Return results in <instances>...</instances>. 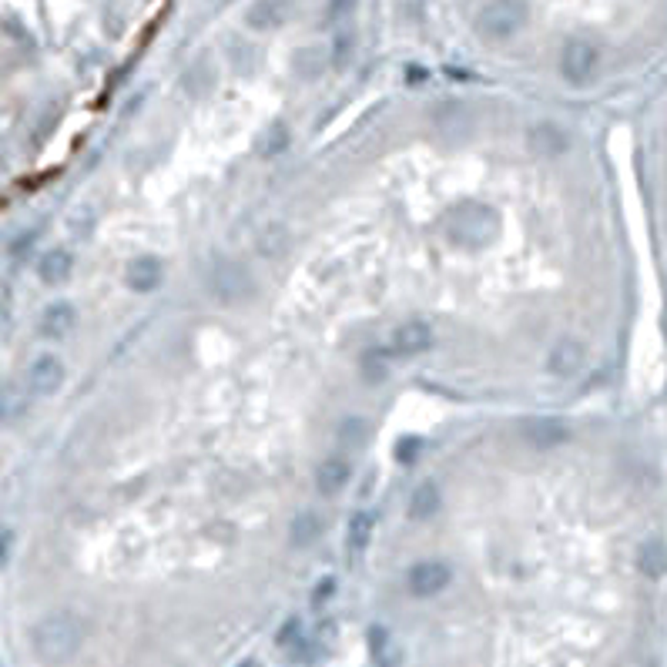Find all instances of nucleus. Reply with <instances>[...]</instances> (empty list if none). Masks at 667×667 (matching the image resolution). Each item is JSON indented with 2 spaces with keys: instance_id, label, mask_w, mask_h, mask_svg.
I'll use <instances>...</instances> for the list:
<instances>
[{
  "instance_id": "f257e3e1",
  "label": "nucleus",
  "mask_w": 667,
  "mask_h": 667,
  "mask_svg": "<svg viewBox=\"0 0 667 667\" xmlns=\"http://www.w3.org/2000/svg\"><path fill=\"white\" fill-rule=\"evenodd\" d=\"M443 239L460 252H483L500 239V211L486 201H460L443 215Z\"/></svg>"
},
{
  "instance_id": "f03ea898",
  "label": "nucleus",
  "mask_w": 667,
  "mask_h": 667,
  "mask_svg": "<svg viewBox=\"0 0 667 667\" xmlns=\"http://www.w3.org/2000/svg\"><path fill=\"white\" fill-rule=\"evenodd\" d=\"M84 644V621L71 611H51L31 627V647L37 661L47 667H61Z\"/></svg>"
},
{
  "instance_id": "7ed1b4c3",
  "label": "nucleus",
  "mask_w": 667,
  "mask_h": 667,
  "mask_svg": "<svg viewBox=\"0 0 667 667\" xmlns=\"http://www.w3.org/2000/svg\"><path fill=\"white\" fill-rule=\"evenodd\" d=\"M255 275L252 269L239 259H229V255H215L211 265H208V292L211 299L225 309H239L245 302L255 299Z\"/></svg>"
},
{
  "instance_id": "20e7f679",
  "label": "nucleus",
  "mask_w": 667,
  "mask_h": 667,
  "mask_svg": "<svg viewBox=\"0 0 667 667\" xmlns=\"http://www.w3.org/2000/svg\"><path fill=\"white\" fill-rule=\"evenodd\" d=\"M557 67H560V77L567 81L570 88H587L591 81H597L603 67V47L587 37V34H574L564 41L560 47V57H557Z\"/></svg>"
},
{
  "instance_id": "39448f33",
  "label": "nucleus",
  "mask_w": 667,
  "mask_h": 667,
  "mask_svg": "<svg viewBox=\"0 0 667 667\" xmlns=\"http://www.w3.org/2000/svg\"><path fill=\"white\" fill-rule=\"evenodd\" d=\"M530 21V4L526 0H486L476 14V31L490 44L514 41Z\"/></svg>"
},
{
  "instance_id": "423d86ee",
  "label": "nucleus",
  "mask_w": 667,
  "mask_h": 667,
  "mask_svg": "<svg viewBox=\"0 0 667 667\" xmlns=\"http://www.w3.org/2000/svg\"><path fill=\"white\" fill-rule=\"evenodd\" d=\"M433 342H436V336H433V326L427 319H406L393 329L386 352H389V359H416V356L433 349Z\"/></svg>"
},
{
  "instance_id": "0eeeda50",
  "label": "nucleus",
  "mask_w": 667,
  "mask_h": 667,
  "mask_svg": "<svg viewBox=\"0 0 667 667\" xmlns=\"http://www.w3.org/2000/svg\"><path fill=\"white\" fill-rule=\"evenodd\" d=\"M449 580H453V567L436 557L416 560L413 567L406 570V587L413 597H436L449 587Z\"/></svg>"
},
{
  "instance_id": "6e6552de",
  "label": "nucleus",
  "mask_w": 667,
  "mask_h": 667,
  "mask_svg": "<svg viewBox=\"0 0 667 667\" xmlns=\"http://www.w3.org/2000/svg\"><path fill=\"white\" fill-rule=\"evenodd\" d=\"M520 439L534 449H557L570 439V427L557 416H530L520 423Z\"/></svg>"
},
{
  "instance_id": "1a4fd4ad",
  "label": "nucleus",
  "mask_w": 667,
  "mask_h": 667,
  "mask_svg": "<svg viewBox=\"0 0 667 667\" xmlns=\"http://www.w3.org/2000/svg\"><path fill=\"white\" fill-rule=\"evenodd\" d=\"M67 379L64 359L54 356V352H44L27 366V389L34 396H54Z\"/></svg>"
},
{
  "instance_id": "9d476101",
  "label": "nucleus",
  "mask_w": 667,
  "mask_h": 667,
  "mask_svg": "<svg viewBox=\"0 0 667 667\" xmlns=\"http://www.w3.org/2000/svg\"><path fill=\"white\" fill-rule=\"evenodd\" d=\"M584 366H587V346H584L580 339L564 336V339H557L554 346H550L547 372H554L557 379H574V376L584 372Z\"/></svg>"
},
{
  "instance_id": "9b49d317",
  "label": "nucleus",
  "mask_w": 667,
  "mask_h": 667,
  "mask_svg": "<svg viewBox=\"0 0 667 667\" xmlns=\"http://www.w3.org/2000/svg\"><path fill=\"white\" fill-rule=\"evenodd\" d=\"M164 282V265L158 255H134L132 262L124 265V285L138 292V296H148L158 285Z\"/></svg>"
},
{
  "instance_id": "f8f14e48",
  "label": "nucleus",
  "mask_w": 667,
  "mask_h": 667,
  "mask_svg": "<svg viewBox=\"0 0 667 667\" xmlns=\"http://www.w3.org/2000/svg\"><path fill=\"white\" fill-rule=\"evenodd\" d=\"M526 144L540 158H560L570 148V134L560 128L557 121H536V124H530V132H526Z\"/></svg>"
},
{
  "instance_id": "ddd939ff",
  "label": "nucleus",
  "mask_w": 667,
  "mask_h": 667,
  "mask_svg": "<svg viewBox=\"0 0 667 667\" xmlns=\"http://www.w3.org/2000/svg\"><path fill=\"white\" fill-rule=\"evenodd\" d=\"M443 510V490H439L436 480H419L409 493V504H406V514L413 524H429L433 516Z\"/></svg>"
},
{
  "instance_id": "4468645a",
  "label": "nucleus",
  "mask_w": 667,
  "mask_h": 667,
  "mask_svg": "<svg viewBox=\"0 0 667 667\" xmlns=\"http://www.w3.org/2000/svg\"><path fill=\"white\" fill-rule=\"evenodd\" d=\"M77 326V309L71 302H51L37 319V332L51 342H64Z\"/></svg>"
},
{
  "instance_id": "2eb2a0df",
  "label": "nucleus",
  "mask_w": 667,
  "mask_h": 667,
  "mask_svg": "<svg viewBox=\"0 0 667 667\" xmlns=\"http://www.w3.org/2000/svg\"><path fill=\"white\" fill-rule=\"evenodd\" d=\"M349 480H352V466H349V460H342V456H326V460L316 466V490H319V496H326V500L339 496V493L349 486Z\"/></svg>"
},
{
  "instance_id": "dca6fc26",
  "label": "nucleus",
  "mask_w": 667,
  "mask_h": 667,
  "mask_svg": "<svg viewBox=\"0 0 667 667\" xmlns=\"http://www.w3.org/2000/svg\"><path fill=\"white\" fill-rule=\"evenodd\" d=\"M31 389L21 383H0V427H14L31 413Z\"/></svg>"
},
{
  "instance_id": "f3484780",
  "label": "nucleus",
  "mask_w": 667,
  "mask_h": 667,
  "mask_svg": "<svg viewBox=\"0 0 667 667\" xmlns=\"http://www.w3.org/2000/svg\"><path fill=\"white\" fill-rule=\"evenodd\" d=\"M74 275V255L67 249H47L37 259V279L44 285H64Z\"/></svg>"
},
{
  "instance_id": "a211bd4d",
  "label": "nucleus",
  "mask_w": 667,
  "mask_h": 667,
  "mask_svg": "<svg viewBox=\"0 0 667 667\" xmlns=\"http://www.w3.org/2000/svg\"><path fill=\"white\" fill-rule=\"evenodd\" d=\"M245 21L255 31H279L289 21V0H255L245 14Z\"/></svg>"
},
{
  "instance_id": "6ab92c4d",
  "label": "nucleus",
  "mask_w": 667,
  "mask_h": 667,
  "mask_svg": "<svg viewBox=\"0 0 667 667\" xmlns=\"http://www.w3.org/2000/svg\"><path fill=\"white\" fill-rule=\"evenodd\" d=\"M637 570L647 580H661L667 574V544L661 536H651V540L641 544V550H637Z\"/></svg>"
},
{
  "instance_id": "aec40b11",
  "label": "nucleus",
  "mask_w": 667,
  "mask_h": 667,
  "mask_svg": "<svg viewBox=\"0 0 667 667\" xmlns=\"http://www.w3.org/2000/svg\"><path fill=\"white\" fill-rule=\"evenodd\" d=\"M319 536H322V516L312 514V510H302V514L292 520V526H289V540H292V547H299V550L312 547Z\"/></svg>"
},
{
  "instance_id": "412c9836",
  "label": "nucleus",
  "mask_w": 667,
  "mask_h": 667,
  "mask_svg": "<svg viewBox=\"0 0 667 667\" xmlns=\"http://www.w3.org/2000/svg\"><path fill=\"white\" fill-rule=\"evenodd\" d=\"M369 540H372V516L369 514H352L349 526H346V550H349V557L366 554Z\"/></svg>"
},
{
  "instance_id": "4be33fe9",
  "label": "nucleus",
  "mask_w": 667,
  "mask_h": 667,
  "mask_svg": "<svg viewBox=\"0 0 667 667\" xmlns=\"http://www.w3.org/2000/svg\"><path fill=\"white\" fill-rule=\"evenodd\" d=\"M289 144H292V132H289V124H282V121L269 124L259 134V154H265V158H279L282 152H289Z\"/></svg>"
},
{
  "instance_id": "5701e85b",
  "label": "nucleus",
  "mask_w": 667,
  "mask_h": 667,
  "mask_svg": "<svg viewBox=\"0 0 667 667\" xmlns=\"http://www.w3.org/2000/svg\"><path fill=\"white\" fill-rule=\"evenodd\" d=\"M259 249H262V255H269V259H279V255L289 249V235H285L282 225H269V229L262 231V239H259Z\"/></svg>"
},
{
  "instance_id": "b1692460",
  "label": "nucleus",
  "mask_w": 667,
  "mask_h": 667,
  "mask_svg": "<svg viewBox=\"0 0 667 667\" xmlns=\"http://www.w3.org/2000/svg\"><path fill=\"white\" fill-rule=\"evenodd\" d=\"M389 352L386 349H372L369 356H362V376L369 379V383H379V379H386V372H389Z\"/></svg>"
},
{
  "instance_id": "393cba45",
  "label": "nucleus",
  "mask_w": 667,
  "mask_h": 667,
  "mask_svg": "<svg viewBox=\"0 0 667 667\" xmlns=\"http://www.w3.org/2000/svg\"><path fill=\"white\" fill-rule=\"evenodd\" d=\"M393 456H396V463H403V466H413V463L423 456V439H419V436H403L393 446Z\"/></svg>"
},
{
  "instance_id": "a878e982",
  "label": "nucleus",
  "mask_w": 667,
  "mask_h": 667,
  "mask_svg": "<svg viewBox=\"0 0 667 667\" xmlns=\"http://www.w3.org/2000/svg\"><path fill=\"white\" fill-rule=\"evenodd\" d=\"M336 436H339L342 443L356 446V443H362V436H366V423H362L359 416H346L339 423V429H336Z\"/></svg>"
},
{
  "instance_id": "bb28decb",
  "label": "nucleus",
  "mask_w": 667,
  "mask_h": 667,
  "mask_svg": "<svg viewBox=\"0 0 667 667\" xmlns=\"http://www.w3.org/2000/svg\"><path fill=\"white\" fill-rule=\"evenodd\" d=\"M332 44H336V47H332V64L342 67L352 57V37H349V34H342V37H336Z\"/></svg>"
},
{
  "instance_id": "cd10ccee",
  "label": "nucleus",
  "mask_w": 667,
  "mask_h": 667,
  "mask_svg": "<svg viewBox=\"0 0 667 667\" xmlns=\"http://www.w3.org/2000/svg\"><path fill=\"white\" fill-rule=\"evenodd\" d=\"M11 550H14V530L7 524H0V570L11 564Z\"/></svg>"
},
{
  "instance_id": "c85d7f7f",
  "label": "nucleus",
  "mask_w": 667,
  "mask_h": 667,
  "mask_svg": "<svg viewBox=\"0 0 667 667\" xmlns=\"http://www.w3.org/2000/svg\"><path fill=\"white\" fill-rule=\"evenodd\" d=\"M356 7V0H329V17H346Z\"/></svg>"
},
{
  "instance_id": "c756f323",
  "label": "nucleus",
  "mask_w": 667,
  "mask_h": 667,
  "mask_svg": "<svg viewBox=\"0 0 667 667\" xmlns=\"http://www.w3.org/2000/svg\"><path fill=\"white\" fill-rule=\"evenodd\" d=\"M239 667H255V661H245V664H239Z\"/></svg>"
}]
</instances>
